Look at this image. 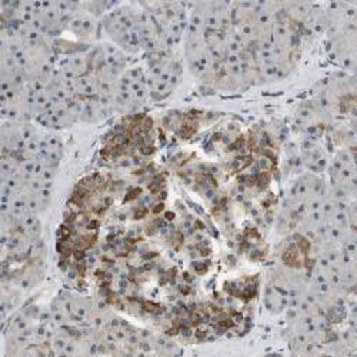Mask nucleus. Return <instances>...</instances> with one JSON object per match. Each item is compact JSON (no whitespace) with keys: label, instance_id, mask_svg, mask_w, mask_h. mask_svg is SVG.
<instances>
[{"label":"nucleus","instance_id":"nucleus-1","mask_svg":"<svg viewBox=\"0 0 357 357\" xmlns=\"http://www.w3.org/2000/svg\"><path fill=\"white\" fill-rule=\"evenodd\" d=\"M102 27L109 39L123 52L137 53L143 49L139 32L137 9L119 6L109 10L102 20Z\"/></svg>","mask_w":357,"mask_h":357},{"label":"nucleus","instance_id":"nucleus-2","mask_svg":"<svg viewBox=\"0 0 357 357\" xmlns=\"http://www.w3.org/2000/svg\"><path fill=\"white\" fill-rule=\"evenodd\" d=\"M182 66L165 52H155L147 62V87L149 95L155 100L163 99L181 82Z\"/></svg>","mask_w":357,"mask_h":357},{"label":"nucleus","instance_id":"nucleus-3","mask_svg":"<svg viewBox=\"0 0 357 357\" xmlns=\"http://www.w3.org/2000/svg\"><path fill=\"white\" fill-rule=\"evenodd\" d=\"M149 98H151V95H149L147 79L143 69H128L119 77L116 84V91L113 95L114 110L129 113L143 106Z\"/></svg>","mask_w":357,"mask_h":357},{"label":"nucleus","instance_id":"nucleus-4","mask_svg":"<svg viewBox=\"0 0 357 357\" xmlns=\"http://www.w3.org/2000/svg\"><path fill=\"white\" fill-rule=\"evenodd\" d=\"M186 59L189 68L193 75L203 76L209 72L215 65L211 56L209 49H207L204 33L186 32Z\"/></svg>","mask_w":357,"mask_h":357},{"label":"nucleus","instance_id":"nucleus-5","mask_svg":"<svg viewBox=\"0 0 357 357\" xmlns=\"http://www.w3.org/2000/svg\"><path fill=\"white\" fill-rule=\"evenodd\" d=\"M331 181L333 188L346 190L351 197L356 192V166L350 152H340L331 166Z\"/></svg>","mask_w":357,"mask_h":357},{"label":"nucleus","instance_id":"nucleus-6","mask_svg":"<svg viewBox=\"0 0 357 357\" xmlns=\"http://www.w3.org/2000/svg\"><path fill=\"white\" fill-rule=\"evenodd\" d=\"M38 122L49 129H66L76 123L75 117L72 116L68 103L66 105H53L50 109H47L39 119Z\"/></svg>","mask_w":357,"mask_h":357},{"label":"nucleus","instance_id":"nucleus-7","mask_svg":"<svg viewBox=\"0 0 357 357\" xmlns=\"http://www.w3.org/2000/svg\"><path fill=\"white\" fill-rule=\"evenodd\" d=\"M63 156V142L56 135H45L40 137L38 159L47 166L57 167Z\"/></svg>","mask_w":357,"mask_h":357},{"label":"nucleus","instance_id":"nucleus-8","mask_svg":"<svg viewBox=\"0 0 357 357\" xmlns=\"http://www.w3.org/2000/svg\"><path fill=\"white\" fill-rule=\"evenodd\" d=\"M69 31L79 39H93L98 32V23L93 15L87 12H77L69 22Z\"/></svg>","mask_w":357,"mask_h":357},{"label":"nucleus","instance_id":"nucleus-9","mask_svg":"<svg viewBox=\"0 0 357 357\" xmlns=\"http://www.w3.org/2000/svg\"><path fill=\"white\" fill-rule=\"evenodd\" d=\"M290 290L283 289L278 284L267 286L264 290V306L272 313H282L287 309Z\"/></svg>","mask_w":357,"mask_h":357},{"label":"nucleus","instance_id":"nucleus-10","mask_svg":"<svg viewBox=\"0 0 357 357\" xmlns=\"http://www.w3.org/2000/svg\"><path fill=\"white\" fill-rule=\"evenodd\" d=\"M302 158H303L305 165L312 172L319 173V172L324 170V167L327 166L326 155L323 153L321 147L316 142H313V140H309V142L305 143L303 151H302Z\"/></svg>","mask_w":357,"mask_h":357},{"label":"nucleus","instance_id":"nucleus-11","mask_svg":"<svg viewBox=\"0 0 357 357\" xmlns=\"http://www.w3.org/2000/svg\"><path fill=\"white\" fill-rule=\"evenodd\" d=\"M52 349L59 356H73L79 353V344L75 337L65 331L56 332L52 336Z\"/></svg>","mask_w":357,"mask_h":357}]
</instances>
